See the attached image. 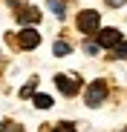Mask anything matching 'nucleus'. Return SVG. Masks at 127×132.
Listing matches in <instances>:
<instances>
[{"mask_svg":"<svg viewBox=\"0 0 127 132\" xmlns=\"http://www.w3.org/2000/svg\"><path fill=\"white\" fill-rule=\"evenodd\" d=\"M17 43H20V49H35L38 43H40V35H38V29H32V26H26L23 32H20V37H17Z\"/></svg>","mask_w":127,"mask_h":132,"instance_id":"nucleus-5","label":"nucleus"},{"mask_svg":"<svg viewBox=\"0 0 127 132\" xmlns=\"http://www.w3.org/2000/svg\"><path fill=\"white\" fill-rule=\"evenodd\" d=\"M52 52H55L58 57H64V55H69V52H72V46H69L67 40H55V46H52Z\"/></svg>","mask_w":127,"mask_h":132,"instance_id":"nucleus-8","label":"nucleus"},{"mask_svg":"<svg viewBox=\"0 0 127 132\" xmlns=\"http://www.w3.org/2000/svg\"><path fill=\"white\" fill-rule=\"evenodd\" d=\"M35 106H38V109H49V106H52V98H49V95H35Z\"/></svg>","mask_w":127,"mask_h":132,"instance_id":"nucleus-9","label":"nucleus"},{"mask_svg":"<svg viewBox=\"0 0 127 132\" xmlns=\"http://www.w3.org/2000/svg\"><path fill=\"white\" fill-rule=\"evenodd\" d=\"M44 132H75L72 123H55V129H44Z\"/></svg>","mask_w":127,"mask_h":132,"instance_id":"nucleus-13","label":"nucleus"},{"mask_svg":"<svg viewBox=\"0 0 127 132\" xmlns=\"http://www.w3.org/2000/svg\"><path fill=\"white\" fill-rule=\"evenodd\" d=\"M46 6L55 12V17H64V14H67V3H64V0H46Z\"/></svg>","mask_w":127,"mask_h":132,"instance_id":"nucleus-7","label":"nucleus"},{"mask_svg":"<svg viewBox=\"0 0 127 132\" xmlns=\"http://www.w3.org/2000/svg\"><path fill=\"white\" fill-rule=\"evenodd\" d=\"M35 86H38V80L32 78V80H29V83L23 86V89H20V98H29V95H35Z\"/></svg>","mask_w":127,"mask_h":132,"instance_id":"nucleus-10","label":"nucleus"},{"mask_svg":"<svg viewBox=\"0 0 127 132\" xmlns=\"http://www.w3.org/2000/svg\"><path fill=\"white\" fill-rule=\"evenodd\" d=\"M104 3L113 6V9H118V6H124V3H127V0H104Z\"/></svg>","mask_w":127,"mask_h":132,"instance_id":"nucleus-15","label":"nucleus"},{"mask_svg":"<svg viewBox=\"0 0 127 132\" xmlns=\"http://www.w3.org/2000/svg\"><path fill=\"white\" fill-rule=\"evenodd\" d=\"M3 132H26V129L17 126V123H3Z\"/></svg>","mask_w":127,"mask_h":132,"instance_id":"nucleus-14","label":"nucleus"},{"mask_svg":"<svg viewBox=\"0 0 127 132\" xmlns=\"http://www.w3.org/2000/svg\"><path fill=\"white\" fill-rule=\"evenodd\" d=\"M121 43V32L118 29H101L98 32V46L101 49H116Z\"/></svg>","mask_w":127,"mask_h":132,"instance_id":"nucleus-4","label":"nucleus"},{"mask_svg":"<svg viewBox=\"0 0 127 132\" xmlns=\"http://www.w3.org/2000/svg\"><path fill=\"white\" fill-rule=\"evenodd\" d=\"M75 26H78L81 35H95V32L101 29V14H98L95 9H84V12H78Z\"/></svg>","mask_w":127,"mask_h":132,"instance_id":"nucleus-1","label":"nucleus"},{"mask_svg":"<svg viewBox=\"0 0 127 132\" xmlns=\"http://www.w3.org/2000/svg\"><path fill=\"white\" fill-rule=\"evenodd\" d=\"M84 101H87V106H101L104 101H107V83L104 80H93L90 86H87V95H84Z\"/></svg>","mask_w":127,"mask_h":132,"instance_id":"nucleus-2","label":"nucleus"},{"mask_svg":"<svg viewBox=\"0 0 127 132\" xmlns=\"http://www.w3.org/2000/svg\"><path fill=\"white\" fill-rule=\"evenodd\" d=\"M55 86H58L67 98H72V95H78V89H81V80H75V78H69V75H55Z\"/></svg>","mask_w":127,"mask_h":132,"instance_id":"nucleus-3","label":"nucleus"},{"mask_svg":"<svg viewBox=\"0 0 127 132\" xmlns=\"http://www.w3.org/2000/svg\"><path fill=\"white\" fill-rule=\"evenodd\" d=\"M113 57H121V60H127V43H124V40H121L118 46L113 49Z\"/></svg>","mask_w":127,"mask_h":132,"instance_id":"nucleus-11","label":"nucleus"},{"mask_svg":"<svg viewBox=\"0 0 127 132\" xmlns=\"http://www.w3.org/2000/svg\"><path fill=\"white\" fill-rule=\"evenodd\" d=\"M17 20H20V23H38V20H40V12L35 9V6H29V9H23V12H17Z\"/></svg>","mask_w":127,"mask_h":132,"instance_id":"nucleus-6","label":"nucleus"},{"mask_svg":"<svg viewBox=\"0 0 127 132\" xmlns=\"http://www.w3.org/2000/svg\"><path fill=\"white\" fill-rule=\"evenodd\" d=\"M98 40H87V43H84V52H87V55H98Z\"/></svg>","mask_w":127,"mask_h":132,"instance_id":"nucleus-12","label":"nucleus"}]
</instances>
